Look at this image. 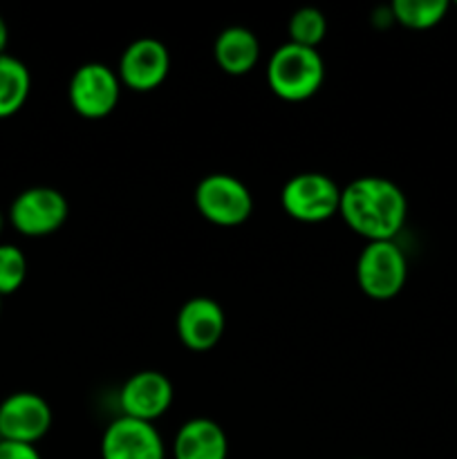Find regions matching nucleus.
Wrapping results in <instances>:
<instances>
[{
	"label": "nucleus",
	"instance_id": "5",
	"mask_svg": "<svg viewBox=\"0 0 457 459\" xmlns=\"http://www.w3.org/2000/svg\"><path fill=\"white\" fill-rule=\"evenodd\" d=\"M280 204L285 213L298 222H325L339 213L341 186L323 173L294 175L282 186Z\"/></svg>",
	"mask_w": 457,
	"mask_h": 459
},
{
	"label": "nucleus",
	"instance_id": "19",
	"mask_svg": "<svg viewBox=\"0 0 457 459\" xmlns=\"http://www.w3.org/2000/svg\"><path fill=\"white\" fill-rule=\"evenodd\" d=\"M0 459H43L36 446L31 444H18L0 439Z\"/></svg>",
	"mask_w": 457,
	"mask_h": 459
},
{
	"label": "nucleus",
	"instance_id": "15",
	"mask_svg": "<svg viewBox=\"0 0 457 459\" xmlns=\"http://www.w3.org/2000/svg\"><path fill=\"white\" fill-rule=\"evenodd\" d=\"M31 92V74L21 58L0 54V119H9L25 106Z\"/></svg>",
	"mask_w": 457,
	"mask_h": 459
},
{
	"label": "nucleus",
	"instance_id": "18",
	"mask_svg": "<svg viewBox=\"0 0 457 459\" xmlns=\"http://www.w3.org/2000/svg\"><path fill=\"white\" fill-rule=\"evenodd\" d=\"M27 278V258L16 245H0V299L16 294Z\"/></svg>",
	"mask_w": 457,
	"mask_h": 459
},
{
	"label": "nucleus",
	"instance_id": "9",
	"mask_svg": "<svg viewBox=\"0 0 457 459\" xmlns=\"http://www.w3.org/2000/svg\"><path fill=\"white\" fill-rule=\"evenodd\" d=\"M170 70V54L161 40L143 36V39L133 40L124 49L119 58V74L121 85L134 90V92H151L157 90Z\"/></svg>",
	"mask_w": 457,
	"mask_h": 459
},
{
	"label": "nucleus",
	"instance_id": "13",
	"mask_svg": "<svg viewBox=\"0 0 457 459\" xmlns=\"http://www.w3.org/2000/svg\"><path fill=\"white\" fill-rule=\"evenodd\" d=\"M175 459H227L228 439L222 426L206 417H195L182 424L175 435Z\"/></svg>",
	"mask_w": 457,
	"mask_h": 459
},
{
	"label": "nucleus",
	"instance_id": "3",
	"mask_svg": "<svg viewBox=\"0 0 457 459\" xmlns=\"http://www.w3.org/2000/svg\"><path fill=\"white\" fill-rule=\"evenodd\" d=\"M408 260L394 240L367 242L357 263L358 287L372 300H390L403 290Z\"/></svg>",
	"mask_w": 457,
	"mask_h": 459
},
{
	"label": "nucleus",
	"instance_id": "10",
	"mask_svg": "<svg viewBox=\"0 0 457 459\" xmlns=\"http://www.w3.org/2000/svg\"><path fill=\"white\" fill-rule=\"evenodd\" d=\"M103 459H166L164 439L148 421L121 415L106 429L101 439Z\"/></svg>",
	"mask_w": 457,
	"mask_h": 459
},
{
	"label": "nucleus",
	"instance_id": "21",
	"mask_svg": "<svg viewBox=\"0 0 457 459\" xmlns=\"http://www.w3.org/2000/svg\"><path fill=\"white\" fill-rule=\"evenodd\" d=\"M3 229H4V213L0 211V233H3Z\"/></svg>",
	"mask_w": 457,
	"mask_h": 459
},
{
	"label": "nucleus",
	"instance_id": "14",
	"mask_svg": "<svg viewBox=\"0 0 457 459\" xmlns=\"http://www.w3.org/2000/svg\"><path fill=\"white\" fill-rule=\"evenodd\" d=\"M213 56L220 70L228 76H245L258 65L260 43L246 27L233 25L220 31L213 45Z\"/></svg>",
	"mask_w": 457,
	"mask_h": 459
},
{
	"label": "nucleus",
	"instance_id": "8",
	"mask_svg": "<svg viewBox=\"0 0 457 459\" xmlns=\"http://www.w3.org/2000/svg\"><path fill=\"white\" fill-rule=\"evenodd\" d=\"M52 429V408L36 393H13L0 402V439L31 444L45 437Z\"/></svg>",
	"mask_w": 457,
	"mask_h": 459
},
{
	"label": "nucleus",
	"instance_id": "7",
	"mask_svg": "<svg viewBox=\"0 0 457 459\" xmlns=\"http://www.w3.org/2000/svg\"><path fill=\"white\" fill-rule=\"evenodd\" d=\"M67 97L76 115L83 119H103L119 103V74L103 63H85L72 74Z\"/></svg>",
	"mask_w": 457,
	"mask_h": 459
},
{
	"label": "nucleus",
	"instance_id": "4",
	"mask_svg": "<svg viewBox=\"0 0 457 459\" xmlns=\"http://www.w3.org/2000/svg\"><path fill=\"white\" fill-rule=\"evenodd\" d=\"M200 215L218 227H240L254 211V197L245 182L227 173H213L195 186Z\"/></svg>",
	"mask_w": 457,
	"mask_h": 459
},
{
	"label": "nucleus",
	"instance_id": "12",
	"mask_svg": "<svg viewBox=\"0 0 457 459\" xmlns=\"http://www.w3.org/2000/svg\"><path fill=\"white\" fill-rule=\"evenodd\" d=\"M177 336L193 352H206L220 343L224 334V312L213 299L195 296L186 300L177 312Z\"/></svg>",
	"mask_w": 457,
	"mask_h": 459
},
{
	"label": "nucleus",
	"instance_id": "1",
	"mask_svg": "<svg viewBox=\"0 0 457 459\" xmlns=\"http://www.w3.org/2000/svg\"><path fill=\"white\" fill-rule=\"evenodd\" d=\"M339 215L367 242L394 240L406 224L408 200L397 184L370 175L341 188Z\"/></svg>",
	"mask_w": 457,
	"mask_h": 459
},
{
	"label": "nucleus",
	"instance_id": "11",
	"mask_svg": "<svg viewBox=\"0 0 457 459\" xmlns=\"http://www.w3.org/2000/svg\"><path fill=\"white\" fill-rule=\"evenodd\" d=\"M173 403V384L166 375L157 370H142L130 377L119 393V406L124 417L148 421L166 415Z\"/></svg>",
	"mask_w": 457,
	"mask_h": 459
},
{
	"label": "nucleus",
	"instance_id": "16",
	"mask_svg": "<svg viewBox=\"0 0 457 459\" xmlns=\"http://www.w3.org/2000/svg\"><path fill=\"white\" fill-rule=\"evenodd\" d=\"M448 12L446 0H394L390 4L392 21L408 30H430L439 25Z\"/></svg>",
	"mask_w": 457,
	"mask_h": 459
},
{
	"label": "nucleus",
	"instance_id": "2",
	"mask_svg": "<svg viewBox=\"0 0 457 459\" xmlns=\"http://www.w3.org/2000/svg\"><path fill=\"white\" fill-rule=\"evenodd\" d=\"M267 81L282 101H307L325 81V63L318 49L285 43L269 56Z\"/></svg>",
	"mask_w": 457,
	"mask_h": 459
},
{
	"label": "nucleus",
	"instance_id": "6",
	"mask_svg": "<svg viewBox=\"0 0 457 459\" xmlns=\"http://www.w3.org/2000/svg\"><path fill=\"white\" fill-rule=\"evenodd\" d=\"M70 215L65 195L52 186H31L13 197L9 222L21 236L45 238L56 233Z\"/></svg>",
	"mask_w": 457,
	"mask_h": 459
},
{
	"label": "nucleus",
	"instance_id": "17",
	"mask_svg": "<svg viewBox=\"0 0 457 459\" xmlns=\"http://www.w3.org/2000/svg\"><path fill=\"white\" fill-rule=\"evenodd\" d=\"M327 34V21L321 9L300 7L289 18V43L316 49Z\"/></svg>",
	"mask_w": 457,
	"mask_h": 459
},
{
	"label": "nucleus",
	"instance_id": "20",
	"mask_svg": "<svg viewBox=\"0 0 457 459\" xmlns=\"http://www.w3.org/2000/svg\"><path fill=\"white\" fill-rule=\"evenodd\" d=\"M7 43H9V27L4 22V18L0 16V54H7Z\"/></svg>",
	"mask_w": 457,
	"mask_h": 459
},
{
	"label": "nucleus",
	"instance_id": "22",
	"mask_svg": "<svg viewBox=\"0 0 457 459\" xmlns=\"http://www.w3.org/2000/svg\"><path fill=\"white\" fill-rule=\"evenodd\" d=\"M0 312H3V299H0Z\"/></svg>",
	"mask_w": 457,
	"mask_h": 459
}]
</instances>
